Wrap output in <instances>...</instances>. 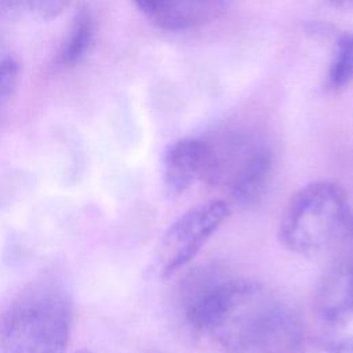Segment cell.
Wrapping results in <instances>:
<instances>
[{
    "label": "cell",
    "mask_w": 353,
    "mask_h": 353,
    "mask_svg": "<svg viewBox=\"0 0 353 353\" xmlns=\"http://www.w3.org/2000/svg\"><path fill=\"white\" fill-rule=\"evenodd\" d=\"M186 325L226 353H288L298 346V314L255 280L218 268L190 273L181 288Z\"/></svg>",
    "instance_id": "cell-1"
},
{
    "label": "cell",
    "mask_w": 353,
    "mask_h": 353,
    "mask_svg": "<svg viewBox=\"0 0 353 353\" xmlns=\"http://www.w3.org/2000/svg\"><path fill=\"white\" fill-rule=\"evenodd\" d=\"M73 327V303L55 279L26 287L0 324V353H66Z\"/></svg>",
    "instance_id": "cell-2"
},
{
    "label": "cell",
    "mask_w": 353,
    "mask_h": 353,
    "mask_svg": "<svg viewBox=\"0 0 353 353\" xmlns=\"http://www.w3.org/2000/svg\"><path fill=\"white\" fill-rule=\"evenodd\" d=\"M353 225L346 192L331 181H313L298 189L279 223L281 244L299 256L328 254Z\"/></svg>",
    "instance_id": "cell-3"
},
{
    "label": "cell",
    "mask_w": 353,
    "mask_h": 353,
    "mask_svg": "<svg viewBox=\"0 0 353 353\" xmlns=\"http://www.w3.org/2000/svg\"><path fill=\"white\" fill-rule=\"evenodd\" d=\"M212 145L208 183L222 188L237 204H251L265 193L273 171L272 150L259 142Z\"/></svg>",
    "instance_id": "cell-4"
},
{
    "label": "cell",
    "mask_w": 353,
    "mask_h": 353,
    "mask_svg": "<svg viewBox=\"0 0 353 353\" xmlns=\"http://www.w3.org/2000/svg\"><path fill=\"white\" fill-rule=\"evenodd\" d=\"M230 205L225 200L200 203L179 215L163 233L156 248V263L163 277L186 266L229 219Z\"/></svg>",
    "instance_id": "cell-5"
},
{
    "label": "cell",
    "mask_w": 353,
    "mask_h": 353,
    "mask_svg": "<svg viewBox=\"0 0 353 353\" xmlns=\"http://www.w3.org/2000/svg\"><path fill=\"white\" fill-rule=\"evenodd\" d=\"M314 290V310L332 327L353 323V225L328 252Z\"/></svg>",
    "instance_id": "cell-6"
},
{
    "label": "cell",
    "mask_w": 353,
    "mask_h": 353,
    "mask_svg": "<svg viewBox=\"0 0 353 353\" xmlns=\"http://www.w3.org/2000/svg\"><path fill=\"white\" fill-rule=\"evenodd\" d=\"M212 161V145L199 138L174 142L163 161V182L172 196L182 194L197 181H207Z\"/></svg>",
    "instance_id": "cell-7"
},
{
    "label": "cell",
    "mask_w": 353,
    "mask_h": 353,
    "mask_svg": "<svg viewBox=\"0 0 353 353\" xmlns=\"http://www.w3.org/2000/svg\"><path fill=\"white\" fill-rule=\"evenodd\" d=\"M139 11L156 26L182 30L211 12L219 0H132Z\"/></svg>",
    "instance_id": "cell-8"
},
{
    "label": "cell",
    "mask_w": 353,
    "mask_h": 353,
    "mask_svg": "<svg viewBox=\"0 0 353 353\" xmlns=\"http://www.w3.org/2000/svg\"><path fill=\"white\" fill-rule=\"evenodd\" d=\"M95 33V22L88 8H81L73 18L59 51L63 66H74L88 52Z\"/></svg>",
    "instance_id": "cell-9"
},
{
    "label": "cell",
    "mask_w": 353,
    "mask_h": 353,
    "mask_svg": "<svg viewBox=\"0 0 353 353\" xmlns=\"http://www.w3.org/2000/svg\"><path fill=\"white\" fill-rule=\"evenodd\" d=\"M72 0H0V12L37 21H50L61 15Z\"/></svg>",
    "instance_id": "cell-10"
},
{
    "label": "cell",
    "mask_w": 353,
    "mask_h": 353,
    "mask_svg": "<svg viewBox=\"0 0 353 353\" xmlns=\"http://www.w3.org/2000/svg\"><path fill=\"white\" fill-rule=\"evenodd\" d=\"M353 81V34L343 36L330 68L328 83L332 88H342Z\"/></svg>",
    "instance_id": "cell-11"
},
{
    "label": "cell",
    "mask_w": 353,
    "mask_h": 353,
    "mask_svg": "<svg viewBox=\"0 0 353 353\" xmlns=\"http://www.w3.org/2000/svg\"><path fill=\"white\" fill-rule=\"evenodd\" d=\"M19 81V65L8 57L0 55V112L12 98Z\"/></svg>",
    "instance_id": "cell-12"
},
{
    "label": "cell",
    "mask_w": 353,
    "mask_h": 353,
    "mask_svg": "<svg viewBox=\"0 0 353 353\" xmlns=\"http://www.w3.org/2000/svg\"><path fill=\"white\" fill-rule=\"evenodd\" d=\"M323 353H353V335H347L332 341L324 346Z\"/></svg>",
    "instance_id": "cell-13"
},
{
    "label": "cell",
    "mask_w": 353,
    "mask_h": 353,
    "mask_svg": "<svg viewBox=\"0 0 353 353\" xmlns=\"http://www.w3.org/2000/svg\"><path fill=\"white\" fill-rule=\"evenodd\" d=\"M331 1L341 8H353V0H331Z\"/></svg>",
    "instance_id": "cell-14"
},
{
    "label": "cell",
    "mask_w": 353,
    "mask_h": 353,
    "mask_svg": "<svg viewBox=\"0 0 353 353\" xmlns=\"http://www.w3.org/2000/svg\"><path fill=\"white\" fill-rule=\"evenodd\" d=\"M76 353H91V352H88V350H79V352H76Z\"/></svg>",
    "instance_id": "cell-15"
}]
</instances>
